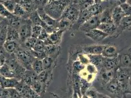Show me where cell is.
Instances as JSON below:
<instances>
[{"label":"cell","instance_id":"1","mask_svg":"<svg viewBox=\"0 0 131 98\" xmlns=\"http://www.w3.org/2000/svg\"><path fill=\"white\" fill-rule=\"evenodd\" d=\"M71 0H48L44 11L56 20L59 19L66 8L70 5Z\"/></svg>","mask_w":131,"mask_h":98},{"label":"cell","instance_id":"2","mask_svg":"<svg viewBox=\"0 0 131 98\" xmlns=\"http://www.w3.org/2000/svg\"><path fill=\"white\" fill-rule=\"evenodd\" d=\"M80 13L79 5L74 4L68 6L64 11L60 18H64L71 24L77 22Z\"/></svg>","mask_w":131,"mask_h":98},{"label":"cell","instance_id":"3","mask_svg":"<svg viewBox=\"0 0 131 98\" xmlns=\"http://www.w3.org/2000/svg\"><path fill=\"white\" fill-rule=\"evenodd\" d=\"M130 76L129 72L125 68L120 67L115 71V77L119 83L121 89L123 90H127Z\"/></svg>","mask_w":131,"mask_h":98},{"label":"cell","instance_id":"4","mask_svg":"<svg viewBox=\"0 0 131 98\" xmlns=\"http://www.w3.org/2000/svg\"><path fill=\"white\" fill-rule=\"evenodd\" d=\"M16 53L17 58L21 64L29 70H31L32 63L34 60L33 59L34 56L31 53L26 50H19L17 51Z\"/></svg>","mask_w":131,"mask_h":98},{"label":"cell","instance_id":"5","mask_svg":"<svg viewBox=\"0 0 131 98\" xmlns=\"http://www.w3.org/2000/svg\"><path fill=\"white\" fill-rule=\"evenodd\" d=\"M100 23V17L99 15H95L90 17L83 23L80 26V28L82 31L85 33H88L92 30L97 28Z\"/></svg>","mask_w":131,"mask_h":98},{"label":"cell","instance_id":"6","mask_svg":"<svg viewBox=\"0 0 131 98\" xmlns=\"http://www.w3.org/2000/svg\"><path fill=\"white\" fill-rule=\"evenodd\" d=\"M32 24L29 19L23 23L18 30L19 38L22 42H24L26 39L31 36V28Z\"/></svg>","mask_w":131,"mask_h":98},{"label":"cell","instance_id":"7","mask_svg":"<svg viewBox=\"0 0 131 98\" xmlns=\"http://www.w3.org/2000/svg\"><path fill=\"white\" fill-rule=\"evenodd\" d=\"M37 11L41 19L48 27H51L53 30L58 28V22L57 21L58 20H56L50 16L49 15L47 14L44 11V9H38L37 10Z\"/></svg>","mask_w":131,"mask_h":98},{"label":"cell","instance_id":"8","mask_svg":"<svg viewBox=\"0 0 131 98\" xmlns=\"http://www.w3.org/2000/svg\"><path fill=\"white\" fill-rule=\"evenodd\" d=\"M64 31V30L59 29L58 30H56L53 32L50 33L48 38H47L46 41H44L45 45H57L61 41Z\"/></svg>","mask_w":131,"mask_h":98},{"label":"cell","instance_id":"9","mask_svg":"<svg viewBox=\"0 0 131 98\" xmlns=\"http://www.w3.org/2000/svg\"><path fill=\"white\" fill-rule=\"evenodd\" d=\"M86 35L95 42L101 41L109 36L108 34L104 33L98 28L93 29L89 31L86 33Z\"/></svg>","mask_w":131,"mask_h":98},{"label":"cell","instance_id":"10","mask_svg":"<svg viewBox=\"0 0 131 98\" xmlns=\"http://www.w3.org/2000/svg\"><path fill=\"white\" fill-rule=\"evenodd\" d=\"M119 64L118 57L115 58H105L103 60V68L106 70L115 71Z\"/></svg>","mask_w":131,"mask_h":98},{"label":"cell","instance_id":"11","mask_svg":"<svg viewBox=\"0 0 131 98\" xmlns=\"http://www.w3.org/2000/svg\"><path fill=\"white\" fill-rule=\"evenodd\" d=\"M19 82L14 77L7 78L0 75V85L3 88H15Z\"/></svg>","mask_w":131,"mask_h":98},{"label":"cell","instance_id":"12","mask_svg":"<svg viewBox=\"0 0 131 98\" xmlns=\"http://www.w3.org/2000/svg\"><path fill=\"white\" fill-rule=\"evenodd\" d=\"M106 45H92L84 48V52L89 55H101Z\"/></svg>","mask_w":131,"mask_h":98},{"label":"cell","instance_id":"13","mask_svg":"<svg viewBox=\"0 0 131 98\" xmlns=\"http://www.w3.org/2000/svg\"><path fill=\"white\" fill-rule=\"evenodd\" d=\"M17 3L20 5L28 14H30L34 11H37V7L34 0H19Z\"/></svg>","mask_w":131,"mask_h":98},{"label":"cell","instance_id":"14","mask_svg":"<svg viewBox=\"0 0 131 98\" xmlns=\"http://www.w3.org/2000/svg\"><path fill=\"white\" fill-rule=\"evenodd\" d=\"M125 16V15L120 6L116 7L113 10L112 13V17L114 23L116 27L119 26L121 20Z\"/></svg>","mask_w":131,"mask_h":98},{"label":"cell","instance_id":"15","mask_svg":"<svg viewBox=\"0 0 131 98\" xmlns=\"http://www.w3.org/2000/svg\"><path fill=\"white\" fill-rule=\"evenodd\" d=\"M101 55L105 58H115L118 57L117 49L114 46L106 45Z\"/></svg>","mask_w":131,"mask_h":98},{"label":"cell","instance_id":"16","mask_svg":"<svg viewBox=\"0 0 131 98\" xmlns=\"http://www.w3.org/2000/svg\"><path fill=\"white\" fill-rule=\"evenodd\" d=\"M116 27H117L115 25L114 23H100L97 28L110 35L115 32Z\"/></svg>","mask_w":131,"mask_h":98},{"label":"cell","instance_id":"17","mask_svg":"<svg viewBox=\"0 0 131 98\" xmlns=\"http://www.w3.org/2000/svg\"><path fill=\"white\" fill-rule=\"evenodd\" d=\"M115 71L104 69L101 72L100 79L106 85L111 81L115 76Z\"/></svg>","mask_w":131,"mask_h":98},{"label":"cell","instance_id":"18","mask_svg":"<svg viewBox=\"0 0 131 98\" xmlns=\"http://www.w3.org/2000/svg\"><path fill=\"white\" fill-rule=\"evenodd\" d=\"M106 89L108 91L113 94L118 93L120 90H122L119 83L115 77L106 84Z\"/></svg>","mask_w":131,"mask_h":98},{"label":"cell","instance_id":"19","mask_svg":"<svg viewBox=\"0 0 131 98\" xmlns=\"http://www.w3.org/2000/svg\"><path fill=\"white\" fill-rule=\"evenodd\" d=\"M120 68L128 69L131 68V55L125 54L119 58Z\"/></svg>","mask_w":131,"mask_h":98},{"label":"cell","instance_id":"20","mask_svg":"<svg viewBox=\"0 0 131 98\" xmlns=\"http://www.w3.org/2000/svg\"><path fill=\"white\" fill-rule=\"evenodd\" d=\"M90 62L97 68L103 66L104 57L101 55H88Z\"/></svg>","mask_w":131,"mask_h":98},{"label":"cell","instance_id":"21","mask_svg":"<svg viewBox=\"0 0 131 98\" xmlns=\"http://www.w3.org/2000/svg\"><path fill=\"white\" fill-rule=\"evenodd\" d=\"M0 75L7 78H15L16 74L7 64H4L0 68Z\"/></svg>","mask_w":131,"mask_h":98},{"label":"cell","instance_id":"22","mask_svg":"<svg viewBox=\"0 0 131 98\" xmlns=\"http://www.w3.org/2000/svg\"><path fill=\"white\" fill-rule=\"evenodd\" d=\"M4 48L6 51L8 53L12 54L16 53L18 48V44L16 41H7L6 40V42L3 45Z\"/></svg>","mask_w":131,"mask_h":98},{"label":"cell","instance_id":"23","mask_svg":"<svg viewBox=\"0 0 131 98\" xmlns=\"http://www.w3.org/2000/svg\"><path fill=\"white\" fill-rule=\"evenodd\" d=\"M102 6L99 4L94 3L92 6H90L89 8H88L86 10L90 17H92L101 14L102 12Z\"/></svg>","mask_w":131,"mask_h":98},{"label":"cell","instance_id":"24","mask_svg":"<svg viewBox=\"0 0 131 98\" xmlns=\"http://www.w3.org/2000/svg\"><path fill=\"white\" fill-rule=\"evenodd\" d=\"M18 39H20L18 31L9 26L7 34L6 40L16 41Z\"/></svg>","mask_w":131,"mask_h":98},{"label":"cell","instance_id":"25","mask_svg":"<svg viewBox=\"0 0 131 98\" xmlns=\"http://www.w3.org/2000/svg\"><path fill=\"white\" fill-rule=\"evenodd\" d=\"M22 96L27 98H40L38 93L34 91L29 86L26 85Z\"/></svg>","mask_w":131,"mask_h":98},{"label":"cell","instance_id":"26","mask_svg":"<svg viewBox=\"0 0 131 98\" xmlns=\"http://www.w3.org/2000/svg\"><path fill=\"white\" fill-rule=\"evenodd\" d=\"M13 14L15 16L22 18L27 17L29 14L25 11V9L20 5H19L18 3H17L15 9L13 12Z\"/></svg>","mask_w":131,"mask_h":98},{"label":"cell","instance_id":"27","mask_svg":"<svg viewBox=\"0 0 131 98\" xmlns=\"http://www.w3.org/2000/svg\"><path fill=\"white\" fill-rule=\"evenodd\" d=\"M31 67L33 71L35 72L37 75L39 74L44 70L42 60L36 58L35 60H33Z\"/></svg>","mask_w":131,"mask_h":98},{"label":"cell","instance_id":"28","mask_svg":"<svg viewBox=\"0 0 131 98\" xmlns=\"http://www.w3.org/2000/svg\"><path fill=\"white\" fill-rule=\"evenodd\" d=\"M16 2L14 0H6L2 2V4L6 8L13 14L17 4Z\"/></svg>","mask_w":131,"mask_h":98},{"label":"cell","instance_id":"29","mask_svg":"<svg viewBox=\"0 0 131 98\" xmlns=\"http://www.w3.org/2000/svg\"><path fill=\"white\" fill-rule=\"evenodd\" d=\"M131 26V15L125 16L121 20L119 26L122 30H125Z\"/></svg>","mask_w":131,"mask_h":98},{"label":"cell","instance_id":"30","mask_svg":"<svg viewBox=\"0 0 131 98\" xmlns=\"http://www.w3.org/2000/svg\"><path fill=\"white\" fill-rule=\"evenodd\" d=\"M100 17V23H114L112 14H110L109 12L108 11H105L104 13L101 14Z\"/></svg>","mask_w":131,"mask_h":98},{"label":"cell","instance_id":"31","mask_svg":"<svg viewBox=\"0 0 131 98\" xmlns=\"http://www.w3.org/2000/svg\"><path fill=\"white\" fill-rule=\"evenodd\" d=\"M44 28L41 26L37 25H32L31 28V36L38 39L39 36L42 33Z\"/></svg>","mask_w":131,"mask_h":98},{"label":"cell","instance_id":"32","mask_svg":"<svg viewBox=\"0 0 131 98\" xmlns=\"http://www.w3.org/2000/svg\"><path fill=\"white\" fill-rule=\"evenodd\" d=\"M38 39L33 37L32 36L29 37L26 39L23 43L24 44L25 47L27 49L32 50L35 44L36 43Z\"/></svg>","mask_w":131,"mask_h":98},{"label":"cell","instance_id":"33","mask_svg":"<svg viewBox=\"0 0 131 98\" xmlns=\"http://www.w3.org/2000/svg\"><path fill=\"white\" fill-rule=\"evenodd\" d=\"M14 15L8 11L2 3H0V16L4 18H10Z\"/></svg>","mask_w":131,"mask_h":98},{"label":"cell","instance_id":"34","mask_svg":"<svg viewBox=\"0 0 131 98\" xmlns=\"http://www.w3.org/2000/svg\"><path fill=\"white\" fill-rule=\"evenodd\" d=\"M8 26V25L6 24L2 32L0 33V46L3 45L6 40Z\"/></svg>","mask_w":131,"mask_h":98},{"label":"cell","instance_id":"35","mask_svg":"<svg viewBox=\"0 0 131 98\" xmlns=\"http://www.w3.org/2000/svg\"><path fill=\"white\" fill-rule=\"evenodd\" d=\"M30 87L39 95L43 91V84L39 81L34 82Z\"/></svg>","mask_w":131,"mask_h":98},{"label":"cell","instance_id":"36","mask_svg":"<svg viewBox=\"0 0 131 98\" xmlns=\"http://www.w3.org/2000/svg\"><path fill=\"white\" fill-rule=\"evenodd\" d=\"M6 89L8 91L10 98H22L23 97L22 95L14 88H7Z\"/></svg>","mask_w":131,"mask_h":98},{"label":"cell","instance_id":"37","mask_svg":"<svg viewBox=\"0 0 131 98\" xmlns=\"http://www.w3.org/2000/svg\"><path fill=\"white\" fill-rule=\"evenodd\" d=\"M45 44L44 41L38 39L32 50L35 51H45Z\"/></svg>","mask_w":131,"mask_h":98},{"label":"cell","instance_id":"38","mask_svg":"<svg viewBox=\"0 0 131 98\" xmlns=\"http://www.w3.org/2000/svg\"><path fill=\"white\" fill-rule=\"evenodd\" d=\"M120 7L124 12L125 16L131 15V6L126 2L122 3Z\"/></svg>","mask_w":131,"mask_h":98},{"label":"cell","instance_id":"39","mask_svg":"<svg viewBox=\"0 0 131 98\" xmlns=\"http://www.w3.org/2000/svg\"><path fill=\"white\" fill-rule=\"evenodd\" d=\"M38 75L39 81L43 84L45 83L47 80V78L48 76V72L47 70H44Z\"/></svg>","mask_w":131,"mask_h":98},{"label":"cell","instance_id":"40","mask_svg":"<svg viewBox=\"0 0 131 98\" xmlns=\"http://www.w3.org/2000/svg\"><path fill=\"white\" fill-rule=\"evenodd\" d=\"M42 61L44 70L49 69L52 63L51 58L50 57V56H49L47 55L44 59H43L42 60Z\"/></svg>","mask_w":131,"mask_h":98},{"label":"cell","instance_id":"41","mask_svg":"<svg viewBox=\"0 0 131 98\" xmlns=\"http://www.w3.org/2000/svg\"><path fill=\"white\" fill-rule=\"evenodd\" d=\"M56 45H51V44H47L45 45V51L47 55H50L53 54L56 51Z\"/></svg>","mask_w":131,"mask_h":98},{"label":"cell","instance_id":"42","mask_svg":"<svg viewBox=\"0 0 131 98\" xmlns=\"http://www.w3.org/2000/svg\"><path fill=\"white\" fill-rule=\"evenodd\" d=\"M86 71L89 74L95 75L97 73V68L93 64H88L86 66Z\"/></svg>","mask_w":131,"mask_h":98},{"label":"cell","instance_id":"43","mask_svg":"<svg viewBox=\"0 0 131 98\" xmlns=\"http://www.w3.org/2000/svg\"><path fill=\"white\" fill-rule=\"evenodd\" d=\"M78 57L79 59V61L83 65H87L90 62L89 58L88 56H86L84 54H80L78 55Z\"/></svg>","mask_w":131,"mask_h":98},{"label":"cell","instance_id":"44","mask_svg":"<svg viewBox=\"0 0 131 98\" xmlns=\"http://www.w3.org/2000/svg\"><path fill=\"white\" fill-rule=\"evenodd\" d=\"M49 33L47 32V31L45 29H43L41 33L40 34V35L39 36L38 39L42 40L43 41H46L47 38H48L49 36Z\"/></svg>","mask_w":131,"mask_h":98},{"label":"cell","instance_id":"45","mask_svg":"<svg viewBox=\"0 0 131 98\" xmlns=\"http://www.w3.org/2000/svg\"><path fill=\"white\" fill-rule=\"evenodd\" d=\"M85 66L80 62V61H77L74 62V70L77 72H81V71L84 70L85 68Z\"/></svg>","mask_w":131,"mask_h":98},{"label":"cell","instance_id":"46","mask_svg":"<svg viewBox=\"0 0 131 98\" xmlns=\"http://www.w3.org/2000/svg\"><path fill=\"white\" fill-rule=\"evenodd\" d=\"M0 98H10L8 91L6 89L3 88L0 94Z\"/></svg>","mask_w":131,"mask_h":98},{"label":"cell","instance_id":"47","mask_svg":"<svg viewBox=\"0 0 131 98\" xmlns=\"http://www.w3.org/2000/svg\"><path fill=\"white\" fill-rule=\"evenodd\" d=\"M96 98H111L107 95H104L100 93L96 92Z\"/></svg>","mask_w":131,"mask_h":98},{"label":"cell","instance_id":"48","mask_svg":"<svg viewBox=\"0 0 131 98\" xmlns=\"http://www.w3.org/2000/svg\"><path fill=\"white\" fill-rule=\"evenodd\" d=\"M6 24L5 22H3V21L0 22V33L2 32L4 27L5 26Z\"/></svg>","mask_w":131,"mask_h":98},{"label":"cell","instance_id":"49","mask_svg":"<svg viewBox=\"0 0 131 98\" xmlns=\"http://www.w3.org/2000/svg\"><path fill=\"white\" fill-rule=\"evenodd\" d=\"M127 90H128L129 92L131 93V76H130V79H129V83H128V86Z\"/></svg>","mask_w":131,"mask_h":98},{"label":"cell","instance_id":"50","mask_svg":"<svg viewBox=\"0 0 131 98\" xmlns=\"http://www.w3.org/2000/svg\"><path fill=\"white\" fill-rule=\"evenodd\" d=\"M4 64V63L3 60L2 58L0 56V68H1L2 66Z\"/></svg>","mask_w":131,"mask_h":98},{"label":"cell","instance_id":"51","mask_svg":"<svg viewBox=\"0 0 131 98\" xmlns=\"http://www.w3.org/2000/svg\"><path fill=\"white\" fill-rule=\"evenodd\" d=\"M126 3L131 6V0H126Z\"/></svg>","mask_w":131,"mask_h":98},{"label":"cell","instance_id":"52","mask_svg":"<svg viewBox=\"0 0 131 98\" xmlns=\"http://www.w3.org/2000/svg\"><path fill=\"white\" fill-rule=\"evenodd\" d=\"M100 1V0H94V3H95V4H99Z\"/></svg>","mask_w":131,"mask_h":98},{"label":"cell","instance_id":"53","mask_svg":"<svg viewBox=\"0 0 131 98\" xmlns=\"http://www.w3.org/2000/svg\"><path fill=\"white\" fill-rule=\"evenodd\" d=\"M3 17H2L0 16V22L3 21Z\"/></svg>","mask_w":131,"mask_h":98},{"label":"cell","instance_id":"54","mask_svg":"<svg viewBox=\"0 0 131 98\" xmlns=\"http://www.w3.org/2000/svg\"><path fill=\"white\" fill-rule=\"evenodd\" d=\"M1 1H2L3 2V1H6V0H1Z\"/></svg>","mask_w":131,"mask_h":98},{"label":"cell","instance_id":"55","mask_svg":"<svg viewBox=\"0 0 131 98\" xmlns=\"http://www.w3.org/2000/svg\"><path fill=\"white\" fill-rule=\"evenodd\" d=\"M22 98H26V97H23Z\"/></svg>","mask_w":131,"mask_h":98}]
</instances>
